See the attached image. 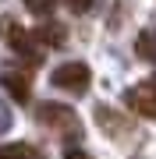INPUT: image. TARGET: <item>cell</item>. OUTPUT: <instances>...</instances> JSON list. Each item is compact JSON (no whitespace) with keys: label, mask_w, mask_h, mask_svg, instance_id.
<instances>
[{"label":"cell","mask_w":156,"mask_h":159,"mask_svg":"<svg viewBox=\"0 0 156 159\" xmlns=\"http://www.w3.org/2000/svg\"><path fill=\"white\" fill-rule=\"evenodd\" d=\"M35 39L43 46H53V50H60L64 43H68V29H64L60 21H43L39 29H35Z\"/></svg>","instance_id":"obj_5"},{"label":"cell","mask_w":156,"mask_h":159,"mask_svg":"<svg viewBox=\"0 0 156 159\" xmlns=\"http://www.w3.org/2000/svg\"><path fill=\"white\" fill-rule=\"evenodd\" d=\"M0 39L11 46V50L25 53L29 60H39V50L32 46V35L21 29V21H14V18H0Z\"/></svg>","instance_id":"obj_2"},{"label":"cell","mask_w":156,"mask_h":159,"mask_svg":"<svg viewBox=\"0 0 156 159\" xmlns=\"http://www.w3.org/2000/svg\"><path fill=\"white\" fill-rule=\"evenodd\" d=\"M35 117H39V124H46V127H57V131H75V127H78V117H75V110L60 106V102H43V106L35 110Z\"/></svg>","instance_id":"obj_4"},{"label":"cell","mask_w":156,"mask_h":159,"mask_svg":"<svg viewBox=\"0 0 156 159\" xmlns=\"http://www.w3.org/2000/svg\"><path fill=\"white\" fill-rule=\"evenodd\" d=\"M25 4V11H32V14H39V18H46L53 7H57V0H21Z\"/></svg>","instance_id":"obj_9"},{"label":"cell","mask_w":156,"mask_h":159,"mask_svg":"<svg viewBox=\"0 0 156 159\" xmlns=\"http://www.w3.org/2000/svg\"><path fill=\"white\" fill-rule=\"evenodd\" d=\"M4 89L11 92L14 102H25V99H29V81L18 78V74H4Z\"/></svg>","instance_id":"obj_7"},{"label":"cell","mask_w":156,"mask_h":159,"mask_svg":"<svg viewBox=\"0 0 156 159\" xmlns=\"http://www.w3.org/2000/svg\"><path fill=\"white\" fill-rule=\"evenodd\" d=\"M64 4H68L71 11H78V14H85L89 7H92V0H64Z\"/></svg>","instance_id":"obj_10"},{"label":"cell","mask_w":156,"mask_h":159,"mask_svg":"<svg viewBox=\"0 0 156 159\" xmlns=\"http://www.w3.org/2000/svg\"><path fill=\"white\" fill-rule=\"evenodd\" d=\"M50 81L57 89H64V92H85L92 85V71H89V64L71 60V64H60V67L50 74Z\"/></svg>","instance_id":"obj_1"},{"label":"cell","mask_w":156,"mask_h":159,"mask_svg":"<svg viewBox=\"0 0 156 159\" xmlns=\"http://www.w3.org/2000/svg\"><path fill=\"white\" fill-rule=\"evenodd\" d=\"M135 53L142 60H156V29H142L135 39Z\"/></svg>","instance_id":"obj_6"},{"label":"cell","mask_w":156,"mask_h":159,"mask_svg":"<svg viewBox=\"0 0 156 159\" xmlns=\"http://www.w3.org/2000/svg\"><path fill=\"white\" fill-rule=\"evenodd\" d=\"M124 102H128L139 117H156V78L131 85V89L124 92Z\"/></svg>","instance_id":"obj_3"},{"label":"cell","mask_w":156,"mask_h":159,"mask_svg":"<svg viewBox=\"0 0 156 159\" xmlns=\"http://www.w3.org/2000/svg\"><path fill=\"white\" fill-rule=\"evenodd\" d=\"M7 127H11V113H7L4 106H0V131H7Z\"/></svg>","instance_id":"obj_11"},{"label":"cell","mask_w":156,"mask_h":159,"mask_svg":"<svg viewBox=\"0 0 156 159\" xmlns=\"http://www.w3.org/2000/svg\"><path fill=\"white\" fill-rule=\"evenodd\" d=\"M64 159H92V156H89V152H82V148H71Z\"/></svg>","instance_id":"obj_12"},{"label":"cell","mask_w":156,"mask_h":159,"mask_svg":"<svg viewBox=\"0 0 156 159\" xmlns=\"http://www.w3.org/2000/svg\"><path fill=\"white\" fill-rule=\"evenodd\" d=\"M0 159H39V152H35L32 145H4L0 148Z\"/></svg>","instance_id":"obj_8"}]
</instances>
